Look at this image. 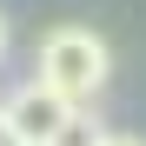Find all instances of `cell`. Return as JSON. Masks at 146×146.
<instances>
[{"label":"cell","mask_w":146,"mask_h":146,"mask_svg":"<svg viewBox=\"0 0 146 146\" xmlns=\"http://www.w3.org/2000/svg\"><path fill=\"white\" fill-rule=\"evenodd\" d=\"M33 80H46L73 106H93L106 93V80H113V46L93 27H80V20H60V27H46L40 46H33Z\"/></svg>","instance_id":"6da1fadb"},{"label":"cell","mask_w":146,"mask_h":146,"mask_svg":"<svg viewBox=\"0 0 146 146\" xmlns=\"http://www.w3.org/2000/svg\"><path fill=\"white\" fill-rule=\"evenodd\" d=\"M0 106H7V119H13V133L27 139V146H46V139H53V133L66 126L73 113H80L73 100H60V93L46 86V80H20V86H13V93H7Z\"/></svg>","instance_id":"7a4b0ae2"},{"label":"cell","mask_w":146,"mask_h":146,"mask_svg":"<svg viewBox=\"0 0 146 146\" xmlns=\"http://www.w3.org/2000/svg\"><path fill=\"white\" fill-rule=\"evenodd\" d=\"M100 139H106V126L93 119V106H80V113H73V119H66V126L46 139V146H100Z\"/></svg>","instance_id":"3957f363"},{"label":"cell","mask_w":146,"mask_h":146,"mask_svg":"<svg viewBox=\"0 0 146 146\" xmlns=\"http://www.w3.org/2000/svg\"><path fill=\"white\" fill-rule=\"evenodd\" d=\"M0 146H27V139L13 133V119H7V106H0Z\"/></svg>","instance_id":"277c9868"},{"label":"cell","mask_w":146,"mask_h":146,"mask_svg":"<svg viewBox=\"0 0 146 146\" xmlns=\"http://www.w3.org/2000/svg\"><path fill=\"white\" fill-rule=\"evenodd\" d=\"M100 146H146V139H139V133H113V126H106V139H100Z\"/></svg>","instance_id":"5b68a950"},{"label":"cell","mask_w":146,"mask_h":146,"mask_svg":"<svg viewBox=\"0 0 146 146\" xmlns=\"http://www.w3.org/2000/svg\"><path fill=\"white\" fill-rule=\"evenodd\" d=\"M7 46H13V27H7V13H0V60H7Z\"/></svg>","instance_id":"8992f818"}]
</instances>
